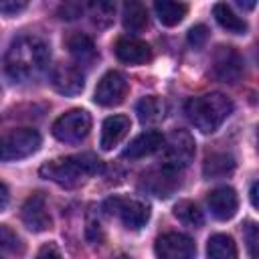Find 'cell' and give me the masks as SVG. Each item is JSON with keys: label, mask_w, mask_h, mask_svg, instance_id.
I'll return each instance as SVG.
<instances>
[{"label": "cell", "mask_w": 259, "mask_h": 259, "mask_svg": "<svg viewBox=\"0 0 259 259\" xmlns=\"http://www.w3.org/2000/svg\"><path fill=\"white\" fill-rule=\"evenodd\" d=\"M174 217L182 221L188 227H200L204 223L202 210L192 202V200H180L174 204Z\"/></svg>", "instance_id": "25"}, {"label": "cell", "mask_w": 259, "mask_h": 259, "mask_svg": "<svg viewBox=\"0 0 259 259\" xmlns=\"http://www.w3.org/2000/svg\"><path fill=\"white\" fill-rule=\"evenodd\" d=\"M81 6L79 4H67V6H63V14H67L65 18H77L79 14H81Z\"/></svg>", "instance_id": "31"}, {"label": "cell", "mask_w": 259, "mask_h": 259, "mask_svg": "<svg viewBox=\"0 0 259 259\" xmlns=\"http://www.w3.org/2000/svg\"><path fill=\"white\" fill-rule=\"evenodd\" d=\"M257 225L255 223H247L245 227V243H247V249H249V255L255 259L257 257Z\"/></svg>", "instance_id": "28"}, {"label": "cell", "mask_w": 259, "mask_h": 259, "mask_svg": "<svg viewBox=\"0 0 259 259\" xmlns=\"http://www.w3.org/2000/svg\"><path fill=\"white\" fill-rule=\"evenodd\" d=\"M40 134L32 127H20L0 134V160H20L32 156L40 148Z\"/></svg>", "instance_id": "4"}, {"label": "cell", "mask_w": 259, "mask_h": 259, "mask_svg": "<svg viewBox=\"0 0 259 259\" xmlns=\"http://www.w3.org/2000/svg\"><path fill=\"white\" fill-rule=\"evenodd\" d=\"M22 251L20 237L6 225H0V253L2 255H14Z\"/></svg>", "instance_id": "26"}, {"label": "cell", "mask_w": 259, "mask_h": 259, "mask_svg": "<svg viewBox=\"0 0 259 259\" xmlns=\"http://www.w3.org/2000/svg\"><path fill=\"white\" fill-rule=\"evenodd\" d=\"M233 170H235V158L225 152L206 156L202 164V174L206 178H223V176H229Z\"/></svg>", "instance_id": "20"}, {"label": "cell", "mask_w": 259, "mask_h": 259, "mask_svg": "<svg viewBox=\"0 0 259 259\" xmlns=\"http://www.w3.org/2000/svg\"><path fill=\"white\" fill-rule=\"evenodd\" d=\"M36 259H63V255H61V251H59L57 245L47 243V245H42V247L38 249Z\"/></svg>", "instance_id": "29"}, {"label": "cell", "mask_w": 259, "mask_h": 259, "mask_svg": "<svg viewBox=\"0 0 259 259\" xmlns=\"http://www.w3.org/2000/svg\"><path fill=\"white\" fill-rule=\"evenodd\" d=\"M130 117L127 115H111L103 121L101 125V140H99V146L101 150H111L115 148L130 132Z\"/></svg>", "instance_id": "17"}, {"label": "cell", "mask_w": 259, "mask_h": 259, "mask_svg": "<svg viewBox=\"0 0 259 259\" xmlns=\"http://www.w3.org/2000/svg\"><path fill=\"white\" fill-rule=\"evenodd\" d=\"M103 170V162L93 156V154H75V156H65V158H57L47 162L45 166H40V176L71 188L77 186L79 182L87 180L89 176H95Z\"/></svg>", "instance_id": "2"}, {"label": "cell", "mask_w": 259, "mask_h": 259, "mask_svg": "<svg viewBox=\"0 0 259 259\" xmlns=\"http://www.w3.org/2000/svg\"><path fill=\"white\" fill-rule=\"evenodd\" d=\"M136 111H138V117H140L142 123H154L164 115V103H162L160 97L148 95L142 101H138Z\"/></svg>", "instance_id": "24"}, {"label": "cell", "mask_w": 259, "mask_h": 259, "mask_svg": "<svg viewBox=\"0 0 259 259\" xmlns=\"http://www.w3.org/2000/svg\"><path fill=\"white\" fill-rule=\"evenodd\" d=\"M26 8V2H0V12L4 14H16Z\"/></svg>", "instance_id": "30"}, {"label": "cell", "mask_w": 259, "mask_h": 259, "mask_svg": "<svg viewBox=\"0 0 259 259\" xmlns=\"http://www.w3.org/2000/svg\"><path fill=\"white\" fill-rule=\"evenodd\" d=\"M212 14H214L217 22H219L225 30H229V32H233V34H245V32H247V22H245L229 4H225V2L214 4V6H212Z\"/></svg>", "instance_id": "19"}, {"label": "cell", "mask_w": 259, "mask_h": 259, "mask_svg": "<svg viewBox=\"0 0 259 259\" xmlns=\"http://www.w3.org/2000/svg\"><path fill=\"white\" fill-rule=\"evenodd\" d=\"M123 28L132 34L142 32L148 26V8L142 2H127L123 6Z\"/></svg>", "instance_id": "21"}, {"label": "cell", "mask_w": 259, "mask_h": 259, "mask_svg": "<svg viewBox=\"0 0 259 259\" xmlns=\"http://www.w3.org/2000/svg\"><path fill=\"white\" fill-rule=\"evenodd\" d=\"M184 111L196 130H200L202 134H212L231 115L233 101L225 93H219V91L204 93V95L188 99L184 105Z\"/></svg>", "instance_id": "3"}, {"label": "cell", "mask_w": 259, "mask_h": 259, "mask_svg": "<svg viewBox=\"0 0 259 259\" xmlns=\"http://www.w3.org/2000/svg\"><path fill=\"white\" fill-rule=\"evenodd\" d=\"M158 259H196V243L184 233H164L154 245Z\"/></svg>", "instance_id": "8"}, {"label": "cell", "mask_w": 259, "mask_h": 259, "mask_svg": "<svg viewBox=\"0 0 259 259\" xmlns=\"http://www.w3.org/2000/svg\"><path fill=\"white\" fill-rule=\"evenodd\" d=\"M206 202H208L210 214L219 221L233 219L237 208H239V196L231 186H219V188L210 190Z\"/></svg>", "instance_id": "13"}, {"label": "cell", "mask_w": 259, "mask_h": 259, "mask_svg": "<svg viewBox=\"0 0 259 259\" xmlns=\"http://www.w3.org/2000/svg\"><path fill=\"white\" fill-rule=\"evenodd\" d=\"M164 166L180 172L194 158V138L186 130H174L168 138H164Z\"/></svg>", "instance_id": "5"}, {"label": "cell", "mask_w": 259, "mask_h": 259, "mask_svg": "<svg viewBox=\"0 0 259 259\" xmlns=\"http://www.w3.org/2000/svg\"><path fill=\"white\" fill-rule=\"evenodd\" d=\"M67 49L71 53V57L79 63V65H91L95 59H97V51H95V45L93 40L87 36V34H71L67 38Z\"/></svg>", "instance_id": "18"}, {"label": "cell", "mask_w": 259, "mask_h": 259, "mask_svg": "<svg viewBox=\"0 0 259 259\" xmlns=\"http://www.w3.org/2000/svg\"><path fill=\"white\" fill-rule=\"evenodd\" d=\"M125 93H127V81H125V77L119 71H107L99 79V83L95 87L93 99H95V103H99L103 107H113V105H117V103L123 101Z\"/></svg>", "instance_id": "10"}, {"label": "cell", "mask_w": 259, "mask_h": 259, "mask_svg": "<svg viewBox=\"0 0 259 259\" xmlns=\"http://www.w3.org/2000/svg\"><path fill=\"white\" fill-rule=\"evenodd\" d=\"M243 57L233 47H217L212 55V73L225 83H235L243 75Z\"/></svg>", "instance_id": "9"}, {"label": "cell", "mask_w": 259, "mask_h": 259, "mask_svg": "<svg viewBox=\"0 0 259 259\" xmlns=\"http://www.w3.org/2000/svg\"><path fill=\"white\" fill-rule=\"evenodd\" d=\"M115 55L121 63H127V65H142V63H148L152 59L150 47L144 40L132 38V36L119 38L115 42Z\"/></svg>", "instance_id": "16"}, {"label": "cell", "mask_w": 259, "mask_h": 259, "mask_svg": "<svg viewBox=\"0 0 259 259\" xmlns=\"http://www.w3.org/2000/svg\"><path fill=\"white\" fill-rule=\"evenodd\" d=\"M105 212L111 217H117L127 229L138 231L142 229L150 219V208L146 202L136 198H123V196H111L103 204Z\"/></svg>", "instance_id": "6"}, {"label": "cell", "mask_w": 259, "mask_h": 259, "mask_svg": "<svg viewBox=\"0 0 259 259\" xmlns=\"http://www.w3.org/2000/svg\"><path fill=\"white\" fill-rule=\"evenodd\" d=\"M22 223L26 225V229H30L32 233H42L47 229H51V214H49V206H47V198L40 192H34L32 196L26 198V202L22 204L20 210Z\"/></svg>", "instance_id": "11"}, {"label": "cell", "mask_w": 259, "mask_h": 259, "mask_svg": "<svg viewBox=\"0 0 259 259\" xmlns=\"http://www.w3.org/2000/svg\"><path fill=\"white\" fill-rule=\"evenodd\" d=\"M206 253H208V259H237L239 257L237 243L233 241V237L225 233H217L208 239Z\"/></svg>", "instance_id": "23"}, {"label": "cell", "mask_w": 259, "mask_h": 259, "mask_svg": "<svg viewBox=\"0 0 259 259\" xmlns=\"http://www.w3.org/2000/svg\"><path fill=\"white\" fill-rule=\"evenodd\" d=\"M51 85L61 95H77L85 87V75L75 65H57L51 73Z\"/></svg>", "instance_id": "12"}, {"label": "cell", "mask_w": 259, "mask_h": 259, "mask_svg": "<svg viewBox=\"0 0 259 259\" xmlns=\"http://www.w3.org/2000/svg\"><path fill=\"white\" fill-rule=\"evenodd\" d=\"M142 186H144L146 190H150L154 196L168 198V196L180 186V176H178L176 170H170V168L162 166L160 170H154V172L146 174Z\"/></svg>", "instance_id": "14"}, {"label": "cell", "mask_w": 259, "mask_h": 259, "mask_svg": "<svg viewBox=\"0 0 259 259\" xmlns=\"http://www.w3.org/2000/svg\"><path fill=\"white\" fill-rule=\"evenodd\" d=\"M208 38V28L204 24H196L188 30V42L194 47V49H200Z\"/></svg>", "instance_id": "27"}, {"label": "cell", "mask_w": 259, "mask_h": 259, "mask_svg": "<svg viewBox=\"0 0 259 259\" xmlns=\"http://www.w3.org/2000/svg\"><path fill=\"white\" fill-rule=\"evenodd\" d=\"M8 198H10V192H8L6 184L0 180V208H4L8 204Z\"/></svg>", "instance_id": "32"}, {"label": "cell", "mask_w": 259, "mask_h": 259, "mask_svg": "<svg viewBox=\"0 0 259 259\" xmlns=\"http://www.w3.org/2000/svg\"><path fill=\"white\" fill-rule=\"evenodd\" d=\"M117 259H130V257H117Z\"/></svg>", "instance_id": "34"}, {"label": "cell", "mask_w": 259, "mask_h": 259, "mask_svg": "<svg viewBox=\"0 0 259 259\" xmlns=\"http://www.w3.org/2000/svg\"><path fill=\"white\" fill-rule=\"evenodd\" d=\"M91 130V115L85 109H71L53 123V136L65 144H77L87 138Z\"/></svg>", "instance_id": "7"}, {"label": "cell", "mask_w": 259, "mask_h": 259, "mask_svg": "<svg viewBox=\"0 0 259 259\" xmlns=\"http://www.w3.org/2000/svg\"><path fill=\"white\" fill-rule=\"evenodd\" d=\"M251 204L257 208V182L251 184Z\"/></svg>", "instance_id": "33"}, {"label": "cell", "mask_w": 259, "mask_h": 259, "mask_svg": "<svg viewBox=\"0 0 259 259\" xmlns=\"http://www.w3.org/2000/svg\"><path fill=\"white\" fill-rule=\"evenodd\" d=\"M49 61H51V51L47 42L38 36L24 34L18 36L6 51L4 69L10 79L24 83L40 77L47 71Z\"/></svg>", "instance_id": "1"}, {"label": "cell", "mask_w": 259, "mask_h": 259, "mask_svg": "<svg viewBox=\"0 0 259 259\" xmlns=\"http://www.w3.org/2000/svg\"><path fill=\"white\" fill-rule=\"evenodd\" d=\"M164 144V136L156 130H148L140 136H136L130 146L123 150V158L127 160H140V158H146V156H152L154 152H158Z\"/></svg>", "instance_id": "15"}, {"label": "cell", "mask_w": 259, "mask_h": 259, "mask_svg": "<svg viewBox=\"0 0 259 259\" xmlns=\"http://www.w3.org/2000/svg\"><path fill=\"white\" fill-rule=\"evenodd\" d=\"M154 10H156L158 20H160L164 26H176L178 22L184 20V16H186V12H188V6L182 4V2L158 0V2L154 4Z\"/></svg>", "instance_id": "22"}]
</instances>
